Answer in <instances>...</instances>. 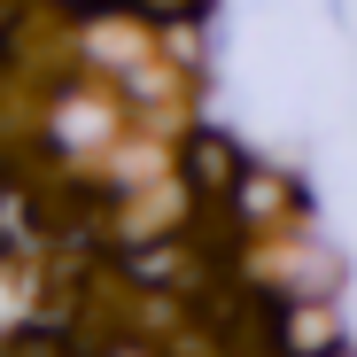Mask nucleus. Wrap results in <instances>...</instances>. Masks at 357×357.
<instances>
[{
	"mask_svg": "<svg viewBox=\"0 0 357 357\" xmlns=\"http://www.w3.org/2000/svg\"><path fill=\"white\" fill-rule=\"evenodd\" d=\"M280 349H287V357H326V349H334L326 311H303V303H295V311L280 319Z\"/></svg>",
	"mask_w": 357,
	"mask_h": 357,
	"instance_id": "1",
	"label": "nucleus"
}]
</instances>
